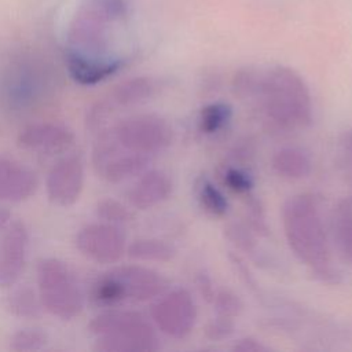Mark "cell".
Returning <instances> with one entry per match:
<instances>
[{
  "mask_svg": "<svg viewBox=\"0 0 352 352\" xmlns=\"http://www.w3.org/2000/svg\"><path fill=\"white\" fill-rule=\"evenodd\" d=\"M232 322L231 318H224V316H219L216 320L210 322L208 329H206V334L208 337L213 338V340H220L224 337H228L232 333Z\"/></svg>",
  "mask_w": 352,
  "mask_h": 352,
  "instance_id": "cell-30",
  "label": "cell"
},
{
  "mask_svg": "<svg viewBox=\"0 0 352 352\" xmlns=\"http://www.w3.org/2000/svg\"><path fill=\"white\" fill-rule=\"evenodd\" d=\"M282 226L294 256L322 280L334 282L337 272L319 199L309 192L287 198L282 208Z\"/></svg>",
  "mask_w": 352,
  "mask_h": 352,
  "instance_id": "cell-1",
  "label": "cell"
},
{
  "mask_svg": "<svg viewBox=\"0 0 352 352\" xmlns=\"http://www.w3.org/2000/svg\"><path fill=\"white\" fill-rule=\"evenodd\" d=\"M223 183L228 190L239 195H246L253 187L252 176L246 170L234 166L224 169Z\"/></svg>",
  "mask_w": 352,
  "mask_h": 352,
  "instance_id": "cell-26",
  "label": "cell"
},
{
  "mask_svg": "<svg viewBox=\"0 0 352 352\" xmlns=\"http://www.w3.org/2000/svg\"><path fill=\"white\" fill-rule=\"evenodd\" d=\"M234 349L236 351H243V352H258V351H265L268 349L265 345L260 344L258 341L253 340V338H242L239 340L235 345H234Z\"/></svg>",
  "mask_w": 352,
  "mask_h": 352,
  "instance_id": "cell-32",
  "label": "cell"
},
{
  "mask_svg": "<svg viewBox=\"0 0 352 352\" xmlns=\"http://www.w3.org/2000/svg\"><path fill=\"white\" fill-rule=\"evenodd\" d=\"M96 214L106 223H111L116 226L126 224L132 220L131 210L122 205L121 202L113 198H103L96 204Z\"/></svg>",
  "mask_w": 352,
  "mask_h": 352,
  "instance_id": "cell-25",
  "label": "cell"
},
{
  "mask_svg": "<svg viewBox=\"0 0 352 352\" xmlns=\"http://www.w3.org/2000/svg\"><path fill=\"white\" fill-rule=\"evenodd\" d=\"M195 195L199 206L213 217H221L228 210V201L223 191L208 177L195 182Z\"/></svg>",
  "mask_w": 352,
  "mask_h": 352,
  "instance_id": "cell-21",
  "label": "cell"
},
{
  "mask_svg": "<svg viewBox=\"0 0 352 352\" xmlns=\"http://www.w3.org/2000/svg\"><path fill=\"white\" fill-rule=\"evenodd\" d=\"M151 319L165 336L182 340L195 327L198 311L191 293L184 287L164 292L151 305Z\"/></svg>",
  "mask_w": 352,
  "mask_h": 352,
  "instance_id": "cell-8",
  "label": "cell"
},
{
  "mask_svg": "<svg viewBox=\"0 0 352 352\" xmlns=\"http://www.w3.org/2000/svg\"><path fill=\"white\" fill-rule=\"evenodd\" d=\"M340 150L346 165L348 172L352 175V128L342 132L340 136Z\"/></svg>",
  "mask_w": 352,
  "mask_h": 352,
  "instance_id": "cell-31",
  "label": "cell"
},
{
  "mask_svg": "<svg viewBox=\"0 0 352 352\" xmlns=\"http://www.w3.org/2000/svg\"><path fill=\"white\" fill-rule=\"evenodd\" d=\"M214 305L219 315L224 318H231L238 315L242 307L239 298L228 290H221L219 294H216Z\"/></svg>",
  "mask_w": 352,
  "mask_h": 352,
  "instance_id": "cell-29",
  "label": "cell"
},
{
  "mask_svg": "<svg viewBox=\"0 0 352 352\" xmlns=\"http://www.w3.org/2000/svg\"><path fill=\"white\" fill-rule=\"evenodd\" d=\"M37 286L41 307L51 315L70 320L82 311L81 287L65 261L55 257L41 258L37 264Z\"/></svg>",
  "mask_w": 352,
  "mask_h": 352,
  "instance_id": "cell-5",
  "label": "cell"
},
{
  "mask_svg": "<svg viewBox=\"0 0 352 352\" xmlns=\"http://www.w3.org/2000/svg\"><path fill=\"white\" fill-rule=\"evenodd\" d=\"M331 235L341 256L352 264V198L337 204L331 220Z\"/></svg>",
  "mask_w": 352,
  "mask_h": 352,
  "instance_id": "cell-18",
  "label": "cell"
},
{
  "mask_svg": "<svg viewBox=\"0 0 352 352\" xmlns=\"http://www.w3.org/2000/svg\"><path fill=\"white\" fill-rule=\"evenodd\" d=\"M150 158L121 147L110 128L99 132L92 150V164L98 176L113 184L139 176L147 169Z\"/></svg>",
  "mask_w": 352,
  "mask_h": 352,
  "instance_id": "cell-7",
  "label": "cell"
},
{
  "mask_svg": "<svg viewBox=\"0 0 352 352\" xmlns=\"http://www.w3.org/2000/svg\"><path fill=\"white\" fill-rule=\"evenodd\" d=\"M37 177L23 164L0 155V201L21 202L34 194Z\"/></svg>",
  "mask_w": 352,
  "mask_h": 352,
  "instance_id": "cell-15",
  "label": "cell"
},
{
  "mask_svg": "<svg viewBox=\"0 0 352 352\" xmlns=\"http://www.w3.org/2000/svg\"><path fill=\"white\" fill-rule=\"evenodd\" d=\"M99 352H151L160 348L153 324L139 312L107 309L88 324Z\"/></svg>",
  "mask_w": 352,
  "mask_h": 352,
  "instance_id": "cell-3",
  "label": "cell"
},
{
  "mask_svg": "<svg viewBox=\"0 0 352 352\" xmlns=\"http://www.w3.org/2000/svg\"><path fill=\"white\" fill-rule=\"evenodd\" d=\"M254 96L265 118L279 129L304 128L312 120L308 84L293 67L278 65L260 74Z\"/></svg>",
  "mask_w": 352,
  "mask_h": 352,
  "instance_id": "cell-2",
  "label": "cell"
},
{
  "mask_svg": "<svg viewBox=\"0 0 352 352\" xmlns=\"http://www.w3.org/2000/svg\"><path fill=\"white\" fill-rule=\"evenodd\" d=\"M274 172L287 180H300L312 170L311 157L300 147H282L276 150L271 160Z\"/></svg>",
  "mask_w": 352,
  "mask_h": 352,
  "instance_id": "cell-17",
  "label": "cell"
},
{
  "mask_svg": "<svg viewBox=\"0 0 352 352\" xmlns=\"http://www.w3.org/2000/svg\"><path fill=\"white\" fill-rule=\"evenodd\" d=\"M41 302L37 301L34 293L22 287L12 292L7 298V308L11 314L19 318H36L40 314Z\"/></svg>",
  "mask_w": 352,
  "mask_h": 352,
  "instance_id": "cell-23",
  "label": "cell"
},
{
  "mask_svg": "<svg viewBox=\"0 0 352 352\" xmlns=\"http://www.w3.org/2000/svg\"><path fill=\"white\" fill-rule=\"evenodd\" d=\"M29 235L23 221L16 220L0 236V287L12 286L21 276L28 256Z\"/></svg>",
  "mask_w": 352,
  "mask_h": 352,
  "instance_id": "cell-12",
  "label": "cell"
},
{
  "mask_svg": "<svg viewBox=\"0 0 352 352\" xmlns=\"http://www.w3.org/2000/svg\"><path fill=\"white\" fill-rule=\"evenodd\" d=\"M173 190L170 176L161 169H146L126 191L128 202L140 210L151 209L166 201Z\"/></svg>",
  "mask_w": 352,
  "mask_h": 352,
  "instance_id": "cell-14",
  "label": "cell"
},
{
  "mask_svg": "<svg viewBox=\"0 0 352 352\" xmlns=\"http://www.w3.org/2000/svg\"><path fill=\"white\" fill-rule=\"evenodd\" d=\"M168 287L166 278L158 271L138 265H117L96 279L92 300L100 307L113 308L124 301H148Z\"/></svg>",
  "mask_w": 352,
  "mask_h": 352,
  "instance_id": "cell-4",
  "label": "cell"
},
{
  "mask_svg": "<svg viewBox=\"0 0 352 352\" xmlns=\"http://www.w3.org/2000/svg\"><path fill=\"white\" fill-rule=\"evenodd\" d=\"M16 143L21 148L41 154H60L74 144V133L58 122H34L22 128Z\"/></svg>",
  "mask_w": 352,
  "mask_h": 352,
  "instance_id": "cell-13",
  "label": "cell"
},
{
  "mask_svg": "<svg viewBox=\"0 0 352 352\" xmlns=\"http://www.w3.org/2000/svg\"><path fill=\"white\" fill-rule=\"evenodd\" d=\"M232 117V107L226 102H212L204 106L199 111V131L208 135L221 131Z\"/></svg>",
  "mask_w": 352,
  "mask_h": 352,
  "instance_id": "cell-22",
  "label": "cell"
},
{
  "mask_svg": "<svg viewBox=\"0 0 352 352\" xmlns=\"http://www.w3.org/2000/svg\"><path fill=\"white\" fill-rule=\"evenodd\" d=\"M260 80V73H257L253 69H241L235 73L232 87L238 96L246 98V96H254L257 92Z\"/></svg>",
  "mask_w": 352,
  "mask_h": 352,
  "instance_id": "cell-27",
  "label": "cell"
},
{
  "mask_svg": "<svg viewBox=\"0 0 352 352\" xmlns=\"http://www.w3.org/2000/svg\"><path fill=\"white\" fill-rule=\"evenodd\" d=\"M110 131L121 147L148 157L164 151L173 140V129L168 120L154 113L125 117Z\"/></svg>",
  "mask_w": 352,
  "mask_h": 352,
  "instance_id": "cell-6",
  "label": "cell"
},
{
  "mask_svg": "<svg viewBox=\"0 0 352 352\" xmlns=\"http://www.w3.org/2000/svg\"><path fill=\"white\" fill-rule=\"evenodd\" d=\"M76 246L96 263L114 264L126 252V239L120 226L103 221L82 227L76 236Z\"/></svg>",
  "mask_w": 352,
  "mask_h": 352,
  "instance_id": "cell-10",
  "label": "cell"
},
{
  "mask_svg": "<svg viewBox=\"0 0 352 352\" xmlns=\"http://www.w3.org/2000/svg\"><path fill=\"white\" fill-rule=\"evenodd\" d=\"M48 337L40 329H21L15 331L10 338V348L12 351H38L44 348Z\"/></svg>",
  "mask_w": 352,
  "mask_h": 352,
  "instance_id": "cell-24",
  "label": "cell"
},
{
  "mask_svg": "<svg viewBox=\"0 0 352 352\" xmlns=\"http://www.w3.org/2000/svg\"><path fill=\"white\" fill-rule=\"evenodd\" d=\"M129 257L140 261L166 263L173 258L176 250L166 241L158 238H139L126 246Z\"/></svg>",
  "mask_w": 352,
  "mask_h": 352,
  "instance_id": "cell-20",
  "label": "cell"
},
{
  "mask_svg": "<svg viewBox=\"0 0 352 352\" xmlns=\"http://www.w3.org/2000/svg\"><path fill=\"white\" fill-rule=\"evenodd\" d=\"M48 199L58 206L77 202L84 187V168L78 155H67L50 170L45 182Z\"/></svg>",
  "mask_w": 352,
  "mask_h": 352,
  "instance_id": "cell-11",
  "label": "cell"
},
{
  "mask_svg": "<svg viewBox=\"0 0 352 352\" xmlns=\"http://www.w3.org/2000/svg\"><path fill=\"white\" fill-rule=\"evenodd\" d=\"M109 21L85 3L73 16L67 30V51L87 58H107Z\"/></svg>",
  "mask_w": 352,
  "mask_h": 352,
  "instance_id": "cell-9",
  "label": "cell"
},
{
  "mask_svg": "<svg viewBox=\"0 0 352 352\" xmlns=\"http://www.w3.org/2000/svg\"><path fill=\"white\" fill-rule=\"evenodd\" d=\"M11 217H12V214H11L10 209L0 206V234L10 226Z\"/></svg>",
  "mask_w": 352,
  "mask_h": 352,
  "instance_id": "cell-33",
  "label": "cell"
},
{
  "mask_svg": "<svg viewBox=\"0 0 352 352\" xmlns=\"http://www.w3.org/2000/svg\"><path fill=\"white\" fill-rule=\"evenodd\" d=\"M155 89L157 85L151 77L136 76L117 84L111 98L118 106H133L148 100L155 94Z\"/></svg>",
  "mask_w": 352,
  "mask_h": 352,
  "instance_id": "cell-19",
  "label": "cell"
},
{
  "mask_svg": "<svg viewBox=\"0 0 352 352\" xmlns=\"http://www.w3.org/2000/svg\"><path fill=\"white\" fill-rule=\"evenodd\" d=\"M82 3L92 7L109 22L124 18L128 10L125 0H84Z\"/></svg>",
  "mask_w": 352,
  "mask_h": 352,
  "instance_id": "cell-28",
  "label": "cell"
},
{
  "mask_svg": "<svg viewBox=\"0 0 352 352\" xmlns=\"http://www.w3.org/2000/svg\"><path fill=\"white\" fill-rule=\"evenodd\" d=\"M66 66L72 78L81 85H95L120 70L122 62L116 58H87L66 51Z\"/></svg>",
  "mask_w": 352,
  "mask_h": 352,
  "instance_id": "cell-16",
  "label": "cell"
}]
</instances>
